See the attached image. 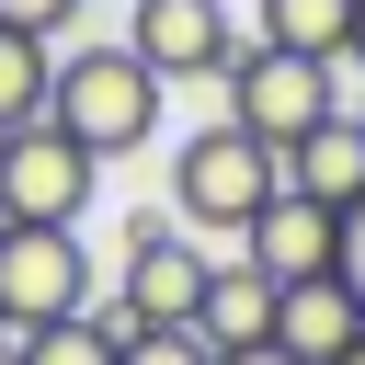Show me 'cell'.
I'll return each mask as SVG.
<instances>
[{"mask_svg": "<svg viewBox=\"0 0 365 365\" xmlns=\"http://www.w3.org/2000/svg\"><path fill=\"white\" fill-rule=\"evenodd\" d=\"M23 365H114V331H103V319H57V331H23Z\"/></svg>", "mask_w": 365, "mask_h": 365, "instance_id": "cell-14", "label": "cell"}, {"mask_svg": "<svg viewBox=\"0 0 365 365\" xmlns=\"http://www.w3.org/2000/svg\"><path fill=\"white\" fill-rule=\"evenodd\" d=\"M217 80H228V125H240L251 148H274V160H285L297 137H319L331 114H354V103L331 91V68H308V57H274V46H240Z\"/></svg>", "mask_w": 365, "mask_h": 365, "instance_id": "cell-3", "label": "cell"}, {"mask_svg": "<svg viewBox=\"0 0 365 365\" xmlns=\"http://www.w3.org/2000/svg\"><path fill=\"white\" fill-rule=\"evenodd\" d=\"M91 182H103V160H80L57 125L0 137V228H80Z\"/></svg>", "mask_w": 365, "mask_h": 365, "instance_id": "cell-6", "label": "cell"}, {"mask_svg": "<svg viewBox=\"0 0 365 365\" xmlns=\"http://www.w3.org/2000/svg\"><path fill=\"white\" fill-rule=\"evenodd\" d=\"M68 23H80V0H0V34H34V46H46V34H68Z\"/></svg>", "mask_w": 365, "mask_h": 365, "instance_id": "cell-16", "label": "cell"}, {"mask_svg": "<svg viewBox=\"0 0 365 365\" xmlns=\"http://www.w3.org/2000/svg\"><path fill=\"white\" fill-rule=\"evenodd\" d=\"M160 80L125 57V46H80V57H57V80H46V125L80 148V160H125V148H148L160 137Z\"/></svg>", "mask_w": 365, "mask_h": 365, "instance_id": "cell-1", "label": "cell"}, {"mask_svg": "<svg viewBox=\"0 0 365 365\" xmlns=\"http://www.w3.org/2000/svg\"><path fill=\"white\" fill-rule=\"evenodd\" d=\"M354 125H365V91H354Z\"/></svg>", "mask_w": 365, "mask_h": 365, "instance_id": "cell-21", "label": "cell"}, {"mask_svg": "<svg viewBox=\"0 0 365 365\" xmlns=\"http://www.w3.org/2000/svg\"><path fill=\"white\" fill-rule=\"evenodd\" d=\"M274 194H285V160H274V148H251L228 114H217L205 137H182V148H171V228H217V240H240Z\"/></svg>", "mask_w": 365, "mask_h": 365, "instance_id": "cell-2", "label": "cell"}, {"mask_svg": "<svg viewBox=\"0 0 365 365\" xmlns=\"http://www.w3.org/2000/svg\"><path fill=\"white\" fill-rule=\"evenodd\" d=\"M274 308H285V285H262L251 262H217L205 274V308H194V342L205 354H262L274 342Z\"/></svg>", "mask_w": 365, "mask_h": 365, "instance_id": "cell-10", "label": "cell"}, {"mask_svg": "<svg viewBox=\"0 0 365 365\" xmlns=\"http://www.w3.org/2000/svg\"><path fill=\"white\" fill-rule=\"evenodd\" d=\"M46 80H57V57H46L34 34H0V137L46 125Z\"/></svg>", "mask_w": 365, "mask_h": 365, "instance_id": "cell-13", "label": "cell"}, {"mask_svg": "<svg viewBox=\"0 0 365 365\" xmlns=\"http://www.w3.org/2000/svg\"><path fill=\"white\" fill-rule=\"evenodd\" d=\"M205 251L171 228V217H125V285H114V308H91L114 342L125 331H194V308H205Z\"/></svg>", "mask_w": 365, "mask_h": 365, "instance_id": "cell-4", "label": "cell"}, {"mask_svg": "<svg viewBox=\"0 0 365 365\" xmlns=\"http://www.w3.org/2000/svg\"><path fill=\"white\" fill-rule=\"evenodd\" d=\"M331 274H342V297L365 308V205H342V262H331Z\"/></svg>", "mask_w": 365, "mask_h": 365, "instance_id": "cell-17", "label": "cell"}, {"mask_svg": "<svg viewBox=\"0 0 365 365\" xmlns=\"http://www.w3.org/2000/svg\"><path fill=\"white\" fill-rule=\"evenodd\" d=\"M354 342H365V308L342 297V274L285 285V308H274V354H285V365H342Z\"/></svg>", "mask_w": 365, "mask_h": 365, "instance_id": "cell-9", "label": "cell"}, {"mask_svg": "<svg viewBox=\"0 0 365 365\" xmlns=\"http://www.w3.org/2000/svg\"><path fill=\"white\" fill-rule=\"evenodd\" d=\"M274 57H308V68H342L354 57V0H262V34Z\"/></svg>", "mask_w": 365, "mask_h": 365, "instance_id": "cell-12", "label": "cell"}, {"mask_svg": "<svg viewBox=\"0 0 365 365\" xmlns=\"http://www.w3.org/2000/svg\"><path fill=\"white\" fill-rule=\"evenodd\" d=\"M342 365H365V342H354V354H342Z\"/></svg>", "mask_w": 365, "mask_h": 365, "instance_id": "cell-22", "label": "cell"}, {"mask_svg": "<svg viewBox=\"0 0 365 365\" xmlns=\"http://www.w3.org/2000/svg\"><path fill=\"white\" fill-rule=\"evenodd\" d=\"M114 365H217V354H205L194 331H125V342H114Z\"/></svg>", "mask_w": 365, "mask_h": 365, "instance_id": "cell-15", "label": "cell"}, {"mask_svg": "<svg viewBox=\"0 0 365 365\" xmlns=\"http://www.w3.org/2000/svg\"><path fill=\"white\" fill-rule=\"evenodd\" d=\"M0 365H23V342H0Z\"/></svg>", "mask_w": 365, "mask_h": 365, "instance_id": "cell-20", "label": "cell"}, {"mask_svg": "<svg viewBox=\"0 0 365 365\" xmlns=\"http://www.w3.org/2000/svg\"><path fill=\"white\" fill-rule=\"evenodd\" d=\"M125 57L171 91V80H217L228 57H240V34H228V0H137V23H125Z\"/></svg>", "mask_w": 365, "mask_h": 365, "instance_id": "cell-7", "label": "cell"}, {"mask_svg": "<svg viewBox=\"0 0 365 365\" xmlns=\"http://www.w3.org/2000/svg\"><path fill=\"white\" fill-rule=\"evenodd\" d=\"M91 319V251L80 228H0V331H57Z\"/></svg>", "mask_w": 365, "mask_h": 365, "instance_id": "cell-5", "label": "cell"}, {"mask_svg": "<svg viewBox=\"0 0 365 365\" xmlns=\"http://www.w3.org/2000/svg\"><path fill=\"white\" fill-rule=\"evenodd\" d=\"M240 262H251L262 285H319V274L342 262V217L308 205V194H274V205L240 228Z\"/></svg>", "mask_w": 365, "mask_h": 365, "instance_id": "cell-8", "label": "cell"}, {"mask_svg": "<svg viewBox=\"0 0 365 365\" xmlns=\"http://www.w3.org/2000/svg\"><path fill=\"white\" fill-rule=\"evenodd\" d=\"M0 342H11V331H0Z\"/></svg>", "mask_w": 365, "mask_h": 365, "instance_id": "cell-23", "label": "cell"}, {"mask_svg": "<svg viewBox=\"0 0 365 365\" xmlns=\"http://www.w3.org/2000/svg\"><path fill=\"white\" fill-rule=\"evenodd\" d=\"M217 365H285V354H274V342H262V354H217Z\"/></svg>", "mask_w": 365, "mask_h": 365, "instance_id": "cell-18", "label": "cell"}, {"mask_svg": "<svg viewBox=\"0 0 365 365\" xmlns=\"http://www.w3.org/2000/svg\"><path fill=\"white\" fill-rule=\"evenodd\" d=\"M354 68H365V0H354Z\"/></svg>", "mask_w": 365, "mask_h": 365, "instance_id": "cell-19", "label": "cell"}, {"mask_svg": "<svg viewBox=\"0 0 365 365\" xmlns=\"http://www.w3.org/2000/svg\"><path fill=\"white\" fill-rule=\"evenodd\" d=\"M285 194H308V205H331V217L365 205V125L331 114L319 137H297V148H285Z\"/></svg>", "mask_w": 365, "mask_h": 365, "instance_id": "cell-11", "label": "cell"}]
</instances>
